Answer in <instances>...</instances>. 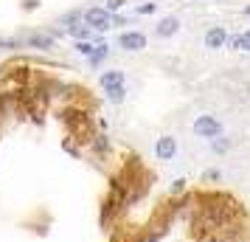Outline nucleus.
Instances as JSON below:
<instances>
[{
	"label": "nucleus",
	"instance_id": "1",
	"mask_svg": "<svg viewBox=\"0 0 250 242\" xmlns=\"http://www.w3.org/2000/svg\"><path fill=\"white\" fill-rule=\"evenodd\" d=\"M62 124H65L70 132H73L70 138H76V135H84V132L90 135V115L84 113L82 107H76V104H68V107L62 110ZM90 138H93V135H90Z\"/></svg>",
	"mask_w": 250,
	"mask_h": 242
},
{
	"label": "nucleus",
	"instance_id": "2",
	"mask_svg": "<svg viewBox=\"0 0 250 242\" xmlns=\"http://www.w3.org/2000/svg\"><path fill=\"white\" fill-rule=\"evenodd\" d=\"M191 130H194V135H197V138H205V141H214V138H219V135H225L222 121H219L216 115H211V113L197 115V118H194V124H191Z\"/></svg>",
	"mask_w": 250,
	"mask_h": 242
},
{
	"label": "nucleus",
	"instance_id": "3",
	"mask_svg": "<svg viewBox=\"0 0 250 242\" xmlns=\"http://www.w3.org/2000/svg\"><path fill=\"white\" fill-rule=\"evenodd\" d=\"M82 23L93 28L96 34H104V31H110L113 28V14L107 12L104 6H90V9H84L82 14Z\"/></svg>",
	"mask_w": 250,
	"mask_h": 242
},
{
	"label": "nucleus",
	"instance_id": "4",
	"mask_svg": "<svg viewBox=\"0 0 250 242\" xmlns=\"http://www.w3.org/2000/svg\"><path fill=\"white\" fill-rule=\"evenodd\" d=\"M177 152H180V144H177L174 135H160V138L155 141V161L169 163V161L177 158Z\"/></svg>",
	"mask_w": 250,
	"mask_h": 242
},
{
	"label": "nucleus",
	"instance_id": "5",
	"mask_svg": "<svg viewBox=\"0 0 250 242\" xmlns=\"http://www.w3.org/2000/svg\"><path fill=\"white\" fill-rule=\"evenodd\" d=\"M146 43L149 40L144 31H121L118 34V48H124V51H144Z\"/></svg>",
	"mask_w": 250,
	"mask_h": 242
},
{
	"label": "nucleus",
	"instance_id": "6",
	"mask_svg": "<svg viewBox=\"0 0 250 242\" xmlns=\"http://www.w3.org/2000/svg\"><path fill=\"white\" fill-rule=\"evenodd\" d=\"M228 31H225V25H211L208 31H205V48L208 51H219V48H225L228 45Z\"/></svg>",
	"mask_w": 250,
	"mask_h": 242
},
{
	"label": "nucleus",
	"instance_id": "7",
	"mask_svg": "<svg viewBox=\"0 0 250 242\" xmlns=\"http://www.w3.org/2000/svg\"><path fill=\"white\" fill-rule=\"evenodd\" d=\"M23 43H25V48H34V51H51L54 43H57V37L48 34V31H34V34L25 37Z\"/></svg>",
	"mask_w": 250,
	"mask_h": 242
},
{
	"label": "nucleus",
	"instance_id": "8",
	"mask_svg": "<svg viewBox=\"0 0 250 242\" xmlns=\"http://www.w3.org/2000/svg\"><path fill=\"white\" fill-rule=\"evenodd\" d=\"M90 152L99 158V161H104V158L113 152V141H110V135H107V132L93 135V138H90Z\"/></svg>",
	"mask_w": 250,
	"mask_h": 242
},
{
	"label": "nucleus",
	"instance_id": "9",
	"mask_svg": "<svg viewBox=\"0 0 250 242\" xmlns=\"http://www.w3.org/2000/svg\"><path fill=\"white\" fill-rule=\"evenodd\" d=\"M93 43H96V48H93V54L87 57V65H90V68H99L104 59L110 57V45L104 43V37H102V34L93 37Z\"/></svg>",
	"mask_w": 250,
	"mask_h": 242
},
{
	"label": "nucleus",
	"instance_id": "10",
	"mask_svg": "<svg viewBox=\"0 0 250 242\" xmlns=\"http://www.w3.org/2000/svg\"><path fill=\"white\" fill-rule=\"evenodd\" d=\"M177 31H180V20L177 17H163L155 25V37L158 40H171V37H177Z\"/></svg>",
	"mask_w": 250,
	"mask_h": 242
},
{
	"label": "nucleus",
	"instance_id": "11",
	"mask_svg": "<svg viewBox=\"0 0 250 242\" xmlns=\"http://www.w3.org/2000/svg\"><path fill=\"white\" fill-rule=\"evenodd\" d=\"M99 85H102L104 90H110V88H118V85H126V82H124V70H102V76H99Z\"/></svg>",
	"mask_w": 250,
	"mask_h": 242
},
{
	"label": "nucleus",
	"instance_id": "12",
	"mask_svg": "<svg viewBox=\"0 0 250 242\" xmlns=\"http://www.w3.org/2000/svg\"><path fill=\"white\" fill-rule=\"evenodd\" d=\"M68 34L79 43V40H93V37H96V31H93V28H87L84 23H76V25H70V28H68Z\"/></svg>",
	"mask_w": 250,
	"mask_h": 242
},
{
	"label": "nucleus",
	"instance_id": "13",
	"mask_svg": "<svg viewBox=\"0 0 250 242\" xmlns=\"http://www.w3.org/2000/svg\"><path fill=\"white\" fill-rule=\"evenodd\" d=\"M126 85H118V88H110V90H104V99H107V102L110 104H121L126 99Z\"/></svg>",
	"mask_w": 250,
	"mask_h": 242
},
{
	"label": "nucleus",
	"instance_id": "14",
	"mask_svg": "<svg viewBox=\"0 0 250 242\" xmlns=\"http://www.w3.org/2000/svg\"><path fill=\"white\" fill-rule=\"evenodd\" d=\"M211 152H214V155H225V152H230V138H225V135L214 138L211 141Z\"/></svg>",
	"mask_w": 250,
	"mask_h": 242
},
{
	"label": "nucleus",
	"instance_id": "15",
	"mask_svg": "<svg viewBox=\"0 0 250 242\" xmlns=\"http://www.w3.org/2000/svg\"><path fill=\"white\" fill-rule=\"evenodd\" d=\"M186 192H188V180H186V177H177V180L169 186V197H183Z\"/></svg>",
	"mask_w": 250,
	"mask_h": 242
},
{
	"label": "nucleus",
	"instance_id": "16",
	"mask_svg": "<svg viewBox=\"0 0 250 242\" xmlns=\"http://www.w3.org/2000/svg\"><path fill=\"white\" fill-rule=\"evenodd\" d=\"M93 48H96V43H93V40H79V43H73V51H76L79 57H90Z\"/></svg>",
	"mask_w": 250,
	"mask_h": 242
},
{
	"label": "nucleus",
	"instance_id": "17",
	"mask_svg": "<svg viewBox=\"0 0 250 242\" xmlns=\"http://www.w3.org/2000/svg\"><path fill=\"white\" fill-rule=\"evenodd\" d=\"M25 43L20 37H0V48H6V51H17V48H23Z\"/></svg>",
	"mask_w": 250,
	"mask_h": 242
},
{
	"label": "nucleus",
	"instance_id": "18",
	"mask_svg": "<svg viewBox=\"0 0 250 242\" xmlns=\"http://www.w3.org/2000/svg\"><path fill=\"white\" fill-rule=\"evenodd\" d=\"M82 14H84V12H79V9H73V12L62 14V20H59V23H62V25H68V28H70V25L82 23Z\"/></svg>",
	"mask_w": 250,
	"mask_h": 242
},
{
	"label": "nucleus",
	"instance_id": "19",
	"mask_svg": "<svg viewBox=\"0 0 250 242\" xmlns=\"http://www.w3.org/2000/svg\"><path fill=\"white\" fill-rule=\"evenodd\" d=\"M222 180V172L219 169H205L203 172V183H219Z\"/></svg>",
	"mask_w": 250,
	"mask_h": 242
},
{
	"label": "nucleus",
	"instance_id": "20",
	"mask_svg": "<svg viewBox=\"0 0 250 242\" xmlns=\"http://www.w3.org/2000/svg\"><path fill=\"white\" fill-rule=\"evenodd\" d=\"M62 150L68 152V155H73V158H82V150H79V147H76V144H73L70 138L62 141Z\"/></svg>",
	"mask_w": 250,
	"mask_h": 242
},
{
	"label": "nucleus",
	"instance_id": "21",
	"mask_svg": "<svg viewBox=\"0 0 250 242\" xmlns=\"http://www.w3.org/2000/svg\"><path fill=\"white\" fill-rule=\"evenodd\" d=\"M135 12L141 14V17H149V14H155V12H158V3H141V6H138Z\"/></svg>",
	"mask_w": 250,
	"mask_h": 242
},
{
	"label": "nucleus",
	"instance_id": "22",
	"mask_svg": "<svg viewBox=\"0 0 250 242\" xmlns=\"http://www.w3.org/2000/svg\"><path fill=\"white\" fill-rule=\"evenodd\" d=\"M126 3H129V0H107V3H104V9H107L110 14H115L118 9H124Z\"/></svg>",
	"mask_w": 250,
	"mask_h": 242
},
{
	"label": "nucleus",
	"instance_id": "23",
	"mask_svg": "<svg viewBox=\"0 0 250 242\" xmlns=\"http://www.w3.org/2000/svg\"><path fill=\"white\" fill-rule=\"evenodd\" d=\"M239 51H248V54H250V28L239 34Z\"/></svg>",
	"mask_w": 250,
	"mask_h": 242
},
{
	"label": "nucleus",
	"instance_id": "24",
	"mask_svg": "<svg viewBox=\"0 0 250 242\" xmlns=\"http://www.w3.org/2000/svg\"><path fill=\"white\" fill-rule=\"evenodd\" d=\"M20 9L23 12H37L40 9V0H20Z\"/></svg>",
	"mask_w": 250,
	"mask_h": 242
},
{
	"label": "nucleus",
	"instance_id": "25",
	"mask_svg": "<svg viewBox=\"0 0 250 242\" xmlns=\"http://www.w3.org/2000/svg\"><path fill=\"white\" fill-rule=\"evenodd\" d=\"M99 130H102V132H107V130H110V124H107V118H99Z\"/></svg>",
	"mask_w": 250,
	"mask_h": 242
},
{
	"label": "nucleus",
	"instance_id": "26",
	"mask_svg": "<svg viewBox=\"0 0 250 242\" xmlns=\"http://www.w3.org/2000/svg\"><path fill=\"white\" fill-rule=\"evenodd\" d=\"M245 17H250V6H245Z\"/></svg>",
	"mask_w": 250,
	"mask_h": 242
}]
</instances>
